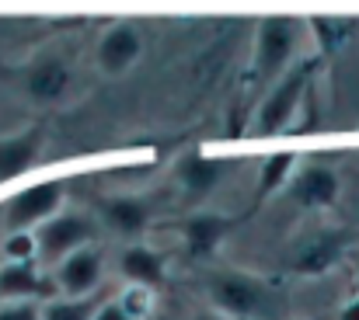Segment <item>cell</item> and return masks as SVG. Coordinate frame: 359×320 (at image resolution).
Wrapping results in <instances>:
<instances>
[{
	"label": "cell",
	"mask_w": 359,
	"mask_h": 320,
	"mask_svg": "<svg viewBox=\"0 0 359 320\" xmlns=\"http://www.w3.org/2000/svg\"><path fill=\"white\" fill-rule=\"evenodd\" d=\"M4 261H18V265H35L39 261V244H35V230H14L4 237Z\"/></svg>",
	"instance_id": "18"
},
{
	"label": "cell",
	"mask_w": 359,
	"mask_h": 320,
	"mask_svg": "<svg viewBox=\"0 0 359 320\" xmlns=\"http://www.w3.org/2000/svg\"><path fill=\"white\" fill-rule=\"evenodd\" d=\"M0 320H42V307L39 303H4Z\"/></svg>",
	"instance_id": "21"
},
{
	"label": "cell",
	"mask_w": 359,
	"mask_h": 320,
	"mask_svg": "<svg viewBox=\"0 0 359 320\" xmlns=\"http://www.w3.org/2000/svg\"><path fill=\"white\" fill-rule=\"evenodd\" d=\"M122 275L133 282V286H143V289H154L164 282V258L150 247H129L122 254Z\"/></svg>",
	"instance_id": "12"
},
{
	"label": "cell",
	"mask_w": 359,
	"mask_h": 320,
	"mask_svg": "<svg viewBox=\"0 0 359 320\" xmlns=\"http://www.w3.org/2000/svg\"><path fill=\"white\" fill-rule=\"evenodd\" d=\"M185 320H227V317L217 314V310H199V314H192V317H185Z\"/></svg>",
	"instance_id": "23"
},
{
	"label": "cell",
	"mask_w": 359,
	"mask_h": 320,
	"mask_svg": "<svg viewBox=\"0 0 359 320\" xmlns=\"http://www.w3.org/2000/svg\"><path fill=\"white\" fill-rule=\"evenodd\" d=\"M91 240H95V219L81 213H60L35 230L39 261L46 265H63L70 254L84 251Z\"/></svg>",
	"instance_id": "3"
},
{
	"label": "cell",
	"mask_w": 359,
	"mask_h": 320,
	"mask_svg": "<svg viewBox=\"0 0 359 320\" xmlns=\"http://www.w3.org/2000/svg\"><path fill=\"white\" fill-rule=\"evenodd\" d=\"M46 293V279L35 265L4 261L0 265V307L4 303H35Z\"/></svg>",
	"instance_id": "9"
},
{
	"label": "cell",
	"mask_w": 359,
	"mask_h": 320,
	"mask_svg": "<svg viewBox=\"0 0 359 320\" xmlns=\"http://www.w3.org/2000/svg\"><path fill=\"white\" fill-rule=\"evenodd\" d=\"M342 320H359V300H353V303L342 310Z\"/></svg>",
	"instance_id": "24"
},
{
	"label": "cell",
	"mask_w": 359,
	"mask_h": 320,
	"mask_svg": "<svg viewBox=\"0 0 359 320\" xmlns=\"http://www.w3.org/2000/svg\"><path fill=\"white\" fill-rule=\"evenodd\" d=\"M210 300L217 307V314H231V317H276V293L244 272H220L210 279Z\"/></svg>",
	"instance_id": "1"
},
{
	"label": "cell",
	"mask_w": 359,
	"mask_h": 320,
	"mask_svg": "<svg viewBox=\"0 0 359 320\" xmlns=\"http://www.w3.org/2000/svg\"><path fill=\"white\" fill-rule=\"evenodd\" d=\"M300 49V25L293 18H265L255 39V67L262 77L276 81L290 74V63Z\"/></svg>",
	"instance_id": "2"
},
{
	"label": "cell",
	"mask_w": 359,
	"mask_h": 320,
	"mask_svg": "<svg viewBox=\"0 0 359 320\" xmlns=\"http://www.w3.org/2000/svg\"><path fill=\"white\" fill-rule=\"evenodd\" d=\"M227 230H231V219H224V216H196V219H189V226H185V240H189V251L192 254H210L224 237H227Z\"/></svg>",
	"instance_id": "16"
},
{
	"label": "cell",
	"mask_w": 359,
	"mask_h": 320,
	"mask_svg": "<svg viewBox=\"0 0 359 320\" xmlns=\"http://www.w3.org/2000/svg\"><path fill=\"white\" fill-rule=\"evenodd\" d=\"M119 307L133 320H143L150 314V307H154V296H150V289H143V286H129L119 296Z\"/></svg>",
	"instance_id": "20"
},
{
	"label": "cell",
	"mask_w": 359,
	"mask_h": 320,
	"mask_svg": "<svg viewBox=\"0 0 359 320\" xmlns=\"http://www.w3.org/2000/svg\"><path fill=\"white\" fill-rule=\"evenodd\" d=\"M102 219L122 233V237H140L150 226V202L140 195H116L102 199Z\"/></svg>",
	"instance_id": "10"
},
{
	"label": "cell",
	"mask_w": 359,
	"mask_h": 320,
	"mask_svg": "<svg viewBox=\"0 0 359 320\" xmlns=\"http://www.w3.org/2000/svg\"><path fill=\"white\" fill-rule=\"evenodd\" d=\"M95 320H133V317L122 310L119 300H116V303H102V307L95 310Z\"/></svg>",
	"instance_id": "22"
},
{
	"label": "cell",
	"mask_w": 359,
	"mask_h": 320,
	"mask_svg": "<svg viewBox=\"0 0 359 320\" xmlns=\"http://www.w3.org/2000/svg\"><path fill=\"white\" fill-rule=\"evenodd\" d=\"M143 53V35L133 25H112L98 42V67L112 77L126 74Z\"/></svg>",
	"instance_id": "8"
},
{
	"label": "cell",
	"mask_w": 359,
	"mask_h": 320,
	"mask_svg": "<svg viewBox=\"0 0 359 320\" xmlns=\"http://www.w3.org/2000/svg\"><path fill=\"white\" fill-rule=\"evenodd\" d=\"M102 254L95 247H84L77 254H70L63 265H56V289L63 293V300H88L98 282H102Z\"/></svg>",
	"instance_id": "6"
},
{
	"label": "cell",
	"mask_w": 359,
	"mask_h": 320,
	"mask_svg": "<svg viewBox=\"0 0 359 320\" xmlns=\"http://www.w3.org/2000/svg\"><path fill=\"white\" fill-rule=\"evenodd\" d=\"M60 202H63V185L60 181L28 185V188L14 192L4 202V223L11 226V233L14 230H39L42 223L60 216Z\"/></svg>",
	"instance_id": "4"
},
{
	"label": "cell",
	"mask_w": 359,
	"mask_h": 320,
	"mask_svg": "<svg viewBox=\"0 0 359 320\" xmlns=\"http://www.w3.org/2000/svg\"><path fill=\"white\" fill-rule=\"evenodd\" d=\"M178 178H182V185H185L192 195H206V192L224 178V160H213V157L192 153V157H185V160H182Z\"/></svg>",
	"instance_id": "14"
},
{
	"label": "cell",
	"mask_w": 359,
	"mask_h": 320,
	"mask_svg": "<svg viewBox=\"0 0 359 320\" xmlns=\"http://www.w3.org/2000/svg\"><path fill=\"white\" fill-rule=\"evenodd\" d=\"M98 303L88 300H53L49 307H42V320H95Z\"/></svg>",
	"instance_id": "19"
},
{
	"label": "cell",
	"mask_w": 359,
	"mask_h": 320,
	"mask_svg": "<svg viewBox=\"0 0 359 320\" xmlns=\"http://www.w3.org/2000/svg\"><path fill=\"white\" fill-rule=\"evenodd\" d=\"M311 84V67H297L290 70L286 77H279V84L272 88V95L265 98V105L258 108V122H255V132L258 136H276L290 125V118L297 115V105L304 102V91Z\"/></svg>",
	"instance_id": "5"
},
{
	"label": "cell",
	"mask_w": 359,
	"mask_h": 320,
	"mask_svg": "<svg viewBox=\"0 0 359 320\" xmlns=\"http://www.w3.org/2000/svg\"><path fill=\"white\" fill-rule=\"evenodd\" d=\"M342 247H346V237H342V233H318V237L297 254L293 268H297V272H321V268H328V265L339 261Z\"/></svg>",
	"instance_id": "15"
},
{
	"label": "cell",
	"mask_w": 359,
	"mask_h": 320,
	"mask_svg": "<svg viewBox=\"0 0 359 320\" xmlns=\"http://www.w3.org/2000/svg\"><path fill=\"white\" fill-rule=\"evenodd\" d=\"M293 164H297V157H293V153H272V157L265 160V167H262L258 192H262V195H269V192H276V188L290 185V178H293Z\"/></svg>",
	"instance_id": "17"
},
{
	"label": "cell",
	"mask_w": 359,
	"mask_h": 320,
	"mask_svg": "<svg viewBox=\"0 0 359 320\" xmlns=\"http://www.w3.org/2000/svg\"><path fill=\"white\" fill-rule=\"evenodd\" d=\"M67 84H70V70H67L63 60H39V63L25 74V91H28V98H32V102H42V105L63 98Z\"/></svg>",
	"instance_id": "11"
},
{
	"label": "cell",
	"mask_w": 359,
	"mask_h": 320,
	"mask_svg": "<svg viewBox=\"0 0 359 320\" xmlns=\"http://www.w3.org/2000/svg\"><path fill=\"white\" fill-rule=\"evenodd\" d=\"M39 157V132H21L11 139H0V178H18L21 171L32 167Z\"/></svg>",
	"instance_id": "13"
},
{
	"label": "cell",
	"mask_w": 359,
	"mask_h": 320,
	"mask_svg": "<svg viewBox=\"0 0 359 320\" xmlns=\"http://www.w3.org/2000/svg\"><path fill=\"white\" fill-rule=\"evenodd\" d=\"M339 174L332 171V167H321V164H307V167H300V171H293V178H290V185H286V192H290V199L293 202H300V206H307V209H325V206H332L335 199H339Z\"/></svg>",
	"instance_id": "7"
}]
</instances>
